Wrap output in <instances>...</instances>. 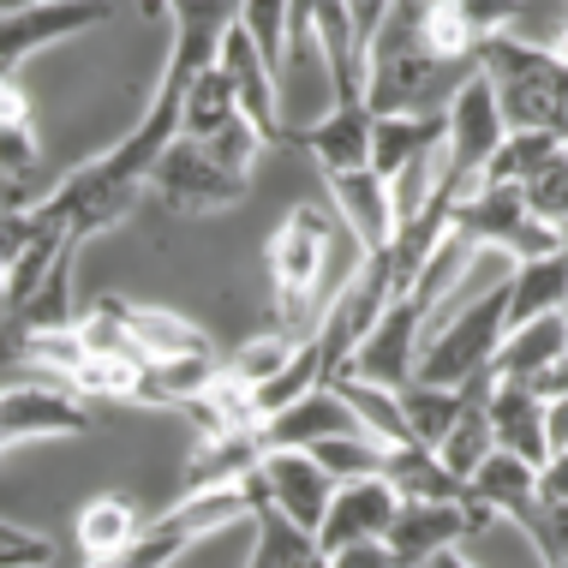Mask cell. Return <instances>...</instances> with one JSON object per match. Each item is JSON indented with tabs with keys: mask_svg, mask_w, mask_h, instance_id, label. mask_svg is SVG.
<instances>
[{
	"mask_svg": "<svg viewBox=\"0 0 568 568\" xmlns=\"http://www.w3.org/2000/svg\"><path fill=\"white\" fill-rule=\"evenodd\" d=\"M234 7H240V0H234Z\"/></svg>",
	"mask_w": 568,
	"mask_h": 568,
	"instance_id": "cell-49",
	"label": "cell"
},
{
	"mask_svg": "<svg viewBox=\"0 0 568 568\" xmlns=\"http://www.w3.org/2000/svg\"><path fill=\"white\" fill-rule=\"evenodd\" d=\"M449 240H460L467 252H503L509 264H532V257H557L568 234L545 227L539 216H527L520 186H479L455 204Z\"/></svg>",
	"mask_w": 568,
	"mask_h": 568,
	"instance_id": "cell-5",
	"label": "cell"
},
{
	"mask_svg": "<svg viewBox=\"0 0 568 568\" xmlns=\"http://www.w3.org/2000/svg\"><path fill=\"white\" fill-rule=\"evenodd\" d=\"M156 7L168 12V54H162L156 84L186 97V84L197 72L216 67V49H222L227 30H234L240 7L234 0H156Z\"/></svg>",
	"mask_w": 568,
	"mask_h": 568,
	"instance_id": "cell-10",
	"label": "cell"
},
{
	"mask_svg": "<svg viewBox=\"0 0 568 568\" xmlns=\"http://www.w3.org/2000/svg\"><path fill=\"white\" fill-rule=\"evenodd\" d=\"M520 532H527V545L539 550L545 568H562L568 562V503H545L539 497V509L520 520Z\"/></svg>",
	"mask_w": 568,
	"mask_h": 568,
	"instance_id": "cell-38",
	"label": "cell"
},
{
	"mask_svg": "<svg viewBox=\"0 0 568 568\" xmlns=\"http://www.w3.org/2000/svg\"><path fill=\"white\" fill-rule=\"evenodd\" d=\"M329 216L317 204H294L282 216V227L264 245V270L275 287V324L294 335H317V324L329 317L335 294H324L329 275Z\"/></svg>",
	"mask_w": 568,
	"mask_h": 568,
	"instance_id": "cell-2",
	"label": "cell"
},
{
	"mask_svg": "<svg viewBox=\"0 0 568 568\" xmlns=\"http://www.w3.org/2000/svg\"><path fill=\"white\" fill-rule=\"evenodd\" d=\"M240 114V97L227 84L222 67H204L197 79L186 84V102H180V138H216L222 126H234Z\"/></svg>",
	"mask_w": 568,
	"mask_h": 568,
	"instance_id": "cell-31",
	"label": "cell"
},
{
	"mask_svg": "<svg viewBox=\"0 0 568 568\" xmlns=\"http://www.w3.org/2000/svg\"><path fill=\"white\" fill-rule=\"evenodd\" d=\"M425 568H479V562H473V557H460V550H443V557H432Z\"/></svg>",
	"mask_w": 568,
	"mask_h": 568,
	"instance_id": "cell-45",
	"label": "cell"
},
{
	"mask_svg": "<svg viewBox=\"0 0 568 568\" xmlns=\"http://www.w3.org/2000/svg\"><path fill=\"white\" fill-rule=\"evenodd\" d=\"M443 138H449V114L432 109V114H377L372 126V174L395 180L407 174L413 162L437 156Z\"/></svg>",
	"mask_w": 568,
	"mask_h": 568,
	"instance_id": "cell-22",
	"label": "cell"
},
{
	"mask_svg": "<svg viewBox=\"0 0 568 568\" xmlns=\"http://www.w3.org/2000/svg\"><path fill=\"white\" fill-rule=\"evenodd\" d=\"M42 174V126L19 72H0V186L30 192Z\"/></svg>",
	"mask_w": 568,
	"mask_h": 568,
	"instance_id": "cell-20",
	"label": "cell"
},
{
	"mask_svg": "<svg viewBox=\"0 0 568 568\" xmlns=\"http://www.w3.org/2000/svg\"><path fill=\"white\" fill-rule=\"evenodd\" d=\"M24 7H42V0H0V19H7V12H24Z\"/></svg>",
	"mask_w": 568,
	"mask_h": 568,
	"instance_id": "cell-47",
	"label": "cell"
},
{
	"mask_svg": "<svg viewBox=\"0 0 568 568\" xmlns=\"http://www.w3.org/2000/svg\"><path fill=\"white\" fill-rule=\"evenodd\" d=\"M425 324H432V305L425 294L413 287V294H395L389 305L377 312V324L365 329V342L353 347V377L365 383H383V389H407L413 377H419V347H425ZM342 372V377H347Z\"/></svg>",
	"mask_w": 568,
	"mask_h": 568,
	"instance_id": "cell-8",
	"label": "cell"
},
{
	"mask_svg": "<svg viewBox=\"0 0 568 568\" xmlns=\"http://www.w3.org/2000/svg\"><path fill=\"white\" fill-rule=\"evenodd\" d=\"M485 389H490V383H473V389H443V383H419V377H413L407 389H402V413H407L413 443H419V449H437V443L455 432L460 413H467L473 402H485Z\"/></svg>",
	"mask_w": 568,
	"mask_h": 568,
	"instance_id": "cell-26",
	"label": "cell"
},
{
	"mask_svg": "<svg viewBox=\"0 0 568 568\" xmlns=\"http://www.w3.org/2000/svg\"><path fill=\"white\" fill-rule=\"evenodd\" d=\"M395 515H402V497H395L389 479H353L335 490L324 527H317V557H342L353 545H383L395 527Z\"/></svg>",
	"mask_w": 568,
	"mask_h": 568,
	"instance_id": "cell-14",
	"label": "cell"
},
{
	"mask_svg": "<svg viewBox=\"0 0 568 568\" xmlns=\"http://www.w3.org/2000/svg\"><path fill=\"white\" fill-rule=\"evenodd\" d=\"M24 234H30L24 210L19 204L0 210V294H7V282H12V264H19V252H24Z\"/></svg>",
	"mask_w": 568,
	"mask_h": 568,
	"instance_id": "cell-40",
	"label": "cell"
},
{
	"mask_svg": "<svg viewBox=\"0 0 568 568\" xmlns=\"http://www.w3.org/2000/svg\"><path fill=\"white\" fill-rule=\"evenodd\" d=\"M335 395L353 407V419L365 425V437L383 443V449H413V432H407V413H402V389H383V383H365V377H335L329 383Z\"/></svg>",
	"mask_w": 568,
	"mask_h": 568,
	"instance_id": "cell-28",
	"label": "cell"
},
{
	"mask_svg": "<svg viewBox=\"0 0 568 568\" xmlns=\"http://www.w3.org/2000/svg\"><path fill=\"white\" fill-rule=\"evenodd\" d=\"M479 72L497 84L509 132H550L568 144V67L545 42H520V37L485 42Z\"/></svg>",
	"mask_w": 568,
	"mask_h": 568,
	"instance_id": "cell-4",
	"label": "cell"
},
{
	"mask_svg": "<svg viewBox=\"0 0 568 568\" xmlns=\"http://www.w3.org/2000/svg\"><path fill=\"white\" fill-rule=\"evenodd\" d=\"M557 150H568V144L550 132H509L497 144V156H490V168L479 174V186H520V180H532Z\"/></svg>",
	"mask_w": 568,
	"mask_h": 568,
	"instance_id": "cell-34",
	"label": "cell"
},
{
	"mask_svg": "<svg viewBox=\"0 0 568 568\" xmlns=\"http://www.w3.org/2000/svg\"><path fill=\"white\" fill-rule=\"evenodd\" d=\"M545 49H550V54H557V60H562V67H568V24H562V30H557V37H550V42H545Z\"/></svg>",
	"mask_w": 568,
	"mask_h": 568,
	"instance_id": "cell-46",
	"label": "cell"
},
{
	"mask_svg": "<svg viewBox=\"0 0 568 568\" xmlns=\"http://www.w3.org/2000/svg\"><path fill=\"white\" fill-rule=\"evenodd\" d=\"M473 67H443V60L425 49L419 37V0H402V7L383 19V30L365 42L359 60V90H365V109L372 114H432L449 109L437 102V90H460Z\"/></svg>",
	"mask_w": 568,
	"mask_h": 568,
	"instance_id": "cell-1",
	"label": "cell"
},
{
	"mask_svg": "<svg viewBox=\"0 0 568 568\" xmlns=\"http://www.w3.org/2000/svg\"><path fill=\"white\" fill-rule=\"evenodd\" d=\"M234 24L264 49V60L287 79V67H294V37H287V24H294V0H240Z\"/></svg>",
	"mask_w": 568,
	"mask_h": 568,
	"instance_id": "cell-35",
	"label": "cell"
},
{
	"mask_svg": "<svg viewBox=\"0 0 568 568\" xmlns=\"http://www.w3.org/2000/svg\"><path fill=\"white\" fill-rule=\"evenodd\" d=\"M324 467L335 473L342 485H353V479H383V443H372V437H329V443H317L312 449Z\"/></svg>",
	"mask_w": 568,
	"mask_h": 568,
	"instance_id": "cell-37",
	"label": "cell"
},
{
	"mask_svg": "<svg viewBox=\"0 0 568 568\" xmlns=\"http://www.w3.org/2000/svg\"><path fill=\"white\" fill-rule=\"evenodd\" d=\"M467 490L485 503V509H497L503 520H527L532 509H539V467L509 455V449H497L479 473H473Z\"/></svg>",
	"mask_w": 568,
	"mask_h": 568,
	"instance_id": "cell-27",
	"label": "cell"
},
{
	"mask_svg": "<svg viewBox=\"0 0 568 568\" xmlns=\"http://www.w3.org/2000/svg\"><path fill=\"white\" fill-rule=\"evenodd\" d=\"M425 7H437V0H425Z\"/></svg>",
	"mask_w": 568,
	"mask_h": 568,
	"instance_id": "cell-48",
	"label": "cell"
},
{
	"mask_svg": "<svg viewBox=\"0 0 568 568\" xmlns=\"http://www.w3.org/2000/svg\"><path fill=\"white\" fill-rule=\"evenodd\" d=\"M72 389L90 402H150V365L138 353H90Z\"/></svg>",
	"mask_w": 568,
	"mask_h": 568,
	"instance_id": "cell-32",
	"label": "cell"
},
{
	"mask_svg": "<svg viewBox=\"0 0 568 568\" xmlns=\"http://www.w3.org/2000/svg\"><path fill=\"white\" fill-rule=\"evenodd\" d=\"M109 305H114L120 329H126V342H132V353L144 365H174V359H197V353H210L204 329L186 324L180 312H168V305H132L120 294H109Z\"/></svg>",
	"mask_w": 568,
	"mask_h": 568,
	"instance_id": "cell-19",
	"label": "cell"
},
{
	"mask_svg": "<svg viewBox=\"0 0 568 568\" xmlns=\"http://www.w3.org/2000/svg\"><path fill=\"white\" fill-rule=\"evenodd\" d=\"M317 539L305 527H294L282 509H257L252 520V557L245 568H317Z\"/></svg>",
	"mask_w": 568,
	"mask_h": 568,
	"instance_id": "cell-30",
	"label": "cell"
},
{
	"mask_svg": "<svg viewBox=\"0 0 568 568\" xmlns=\"http://www.w3.org/2000/svg\"><path fill=\"white\" fill-rule=\"evenodd\" d=\"M109 19H114L109 0H42V7L7 12L0 19V72H19L30 54L60 49V42L84 37V30H97Z\"/></svg>",
	"mask_w": 568,
	"mask_h": 568,
	"instance_id": "cell-11",
	"label": "cell"
},
{
	"mask_svg": "<svg viewBox=\"0 0 568 568\" xmlns=\"http://www.w3.org/2000/svg\"><path fill=\"white\" fill-rule=\"evenodd\" d=\"M562 7H568V0H562Z\"/></svg>",
	"mask_w": 568,
	"mask_h": 568,
	"instance_id": "cell-50",
	"label": "cell"
},
{
	"mask_svg": "<svg viewBox=\"0 0 568 568\" xmlns=\"http://www.w3.org/2000/svg\"><path fill=\"white\" fill-rule=\"evenodd\" d=\"M568 359V312L557 317H539V324H520L509 329V342H503L497 365H490V377H509V383H532L539 372Z\"/></svg>",
	"mask_w": 568,
	"mask_h": 568,
	"instance_id": "cell-25",
	"label": "cell"
},
{
	"mask_svg": "<svg viewBox=\"0 0 568 568\" xmlns=\"http://www.w3.org/2000/svg\"><path fill=\"white\" fill-rule=\"evenodd\" d=\"M329 568H402L389 557V545H353L342 557H329Z\"/></svg>",
	"mask_w": 568,
	"mask_h": 568,
	"instance_id": "cell-42",
	"label": "cell"
},
{
	"mask_svg": "<svg viewBox=\"0 0 568 568\" xmlns=\"http://www.w3.org/2000/svg\"><path fill=\"white\" fill-rule=\"evenodd\" d=\"M329 197H335V216L359 245V257H389L395 240H402V216H395V192L389 180L359 168V174H329L324 180Z\"/></svg>",
	"mask_w": 568,
	"mask_h": 568,
	"instance_id": "cell-17",
	"label": "cell"
},
{
	"mask_svg": "<svg viewBox=\"0 0 568 568\" xmlns=\"http://www.w3.org/2000/svg\"><path fill=\"white\" fill-rule=\"evenodd\" d=\"M497 509H485L479 497H460V503H402V515H395L389 527V557L402 568H425L432 557H443V550H460L467 539H479V532L497 527Z\"/></svg>",
	"mask_w": 568,
	"mask_h": 568,
	"instance_id": "cell-9",
	"label": "cell"
},
{
	"mask_svg": "<svg viewBox=\"0 0 568 568\" xmlns=\"http://www.w3.org/2000/svg\"><path fill=\"white\" fill-rule=\"evenodd\" d=\"M557 312H568V245L557 257H532V264L509 270V329Z\"/></svg>",
	"mask_w": 568,
	"mask_h": 568,
	"instance_id": "cell-24",
	"label": "cell"
},
{
	"mask_svg": "<svg viewBox=\"0 0 568 568\" xmlns=\"http://www.w3.org/2000/svg\"><path fill=\"white\" fill-rule=\"evenodd\" d=\"M539 497L545 503H568V455H550L539 467Z\"/></svg>",
	"mask_w": 568,
	"mask_h": 568,
	"instance_id": "cell-43",
	"label": "cell"
},
{
	"mask_svg": "<svg viewBox=\"0 0 568 568\" xmlns=\"http://www.w3.org/2000/svg\"><path fill=\"white\" fill-rule=\"evenodd\" d=\"M329 437H365V425L353 419V407H347L335 389H312L305 402L270 413V419L257 425V443H264V455L317 449V443H329Z\"/></svg>",
	"mask_w": 568,
	"mask_h": 568,
	"instance_id": "cell-18",
	"label": "cell"
},
{
	"mask_svg": "<svg viewBox=\"0 0 568 568\" xmlns=\"http://www.w3.org/2000/svg\"><path fill=\"white\" fill-rule=\"evenodd\" d=\"M503 342H509V275L485 282L473 300H460L443 324L425 335L419 347V383H443V389H473L490 383Z\"/></svg>",
	"mask_w": 568,
	"mask_h": 568,
	"instance_id": "cell-3",
	"label": "cell"
},
{
	"mask_svg": "<svg viewBox=\"0 0 568 568\" xmlns=\"http://www.w3.org/2000/svg\"><path fill=\"white\" fill-rule=\"evenodd\" d=\"M449 138H443V180L467 197L479 192V174L497 156V144L509 138V120H503V102H497V84L485 79L479 67L460 79V90L449 97Z\"/></svg>",
	"mask_w": 568,
	"mask_h": 568,
	"instance_id": "cell-7",
	"label": "cell"
},
{
	"mask_svg": "<svg viewBox=\"0 0 568 568\" xmlns=\"http://www.w3.org/2000/svg\"><path fill=\"white\" fill-rule=\"evenodd\" d=\"M90 432V407L79 395L54 389V383H19L0 389V455L12 443H37V437H84Z\"/></svg>",
	"mask_w": 568,
	"mask_h": 568,
	"instance_id": "cell-15",
	"label": "cell"
},
{
	"mask_svg": "<svg viewBox=\"0 0 568 568\" xmlns=\"http://www.w3.org/2000/svg\"><path fill=\"white\" fill-rule=\"evenodd\" d=\"M257 485H264V503L270 509H282L294 527H305L317 539V527H324L335 490L342 479L317 460L312 449H282V455H264V467H257Z\"/></svg>",
	"mask_w": 568,
	"mask_h": 568,
	"instance_id": "cell-12",
	"label": "cell"
},
{
	"mask_svg": "<svg viewBox=\"0 0 568 568\" xmlns=\"http://www.w3.org/2000/svg\"><path fill=\"white\" fill-rule=\"evenodd\" d=\"M497 455V425H490V413H485V402H473L467 413L455 419V432L437 443V460L455 473L460 485H473V473L485 467V460Z\"/></svg>",
	"mask_w": 568,
	"mask_h": 568,
	"instance_id": "cell-33",
	"label": "cell"
},
{
	"mask_svg": "<svg viewBox=\"0 0 568 568\" xmlns=\"http://www.w3.org/2000/svg\"><path fill=\"white\" fill-rule=\"evenodd\" d=\"M485 413L497 425V449H509L532 467L550 460V432H545V402L532 395V383H509V377H490L485 389Z\"/></svg>",
	"mask_w": 568,
	"mask_h": 568,
	"instance_id": "cell-21",
	"label": "cell"
},
{
	"mask_svg": "<svg viewBox=\"0 0 568 568\" xmlns=\"http://www.w3.org/2000/svg\"><path fill=\"white\" fill-rule=\"evenodd\" d=\"M150 520L138 515L132 497H120V490H102V497H90L79 520H72V539H79V557L84 562H109L120 557V550H132L138 539H144Z\"/></svg>",
	"mask_w": 568,
	"mask_h": 568,
	"instance_id": "cell-23",
	"label": "cell"
},
{
	"mask_svg": "<svg viewBox=\"0 0 568 568\" xmlns=\"http://www.w3.org/2000/svg\"><path fill=\"white\" fill-rule=\"evenodd\" d=\"M562 568H568V562H562Z\"/></svg>",
	"mask_w": 568,
	"mask_h": 568,
	"instance_id": "cell-51",
	"label": "cell"
},
{
	"mask_svg": "<svg viewBox=\"0 0 568 568\" xmlns=\"http://www.w3.org/2000/svg\"><path fill=\"white\" fill-rule=\"evenodd\" d=\"M437 7H443V0H437ZM449 7L467 19L473 42H479V54H485V42L509 37V24L520 19V0H449Z\"/></svg>",
	"mask_w": 568,
	"mask_h": 568,
	"instance_id": "cell-39",
	"label": "cell"
},
{
	"mask_svg": "<svg viewBox=\"0 0 568 568\" xmlns=\"http://www.w3.org/2000/svg\"><path fill=\"white\" fill-rule=\"evenodd\" d=\"M372 126H377V114L365 109V97H335V109L324 120H312V126H294L287 144H300L324 180L359 174V168H372Z\"/></svg>",
	"mask_w": 568,
	"mask_h": 568,
	"instance_id": "cell-16",
	"label": "cell"
},
{
	"mask_svg": "<svg viewBox=\"0 0 568 568\" xmlns=\"http://www.w3.org/2000/svg\"><path fill=\"white\" fill-rule=\"evenodd\" d=\"M520 204H527V216L568 234V150H557L532 180H520Z\"/></svg>",
	"mask_w": 568,
	"mask_h": 568,
	"instance_id": "cell-36",
	"label": "cell"
},
{
	"mask_svg": "<svg viewBox=\"0 0 568 568\" xmlns=\"http://www.w3.org/2000/svg\"><path fill=\"white\" fill-rule=\"evenodd\" d=\"M402 7V0H347V12H353V30H359V42H372L377 30H383V19Z\"/></svg>",
	"mask_w": 568,
	"mask_h": 568,
	"instance_id": "cell-41",
	"label": "cell"
},
{
	"mask_svg": "<svg viewBox=\"0 0 568 568\" xmlns=\"http://www.w3.org/2000/svg\"><path fill=\"white\" fill-rule=\"evenodd\" d=\"M383 479L395 485V497L402 503H460L467 497V485L455 479L449 467L437 460V449H389L383 455Z\"/></svg>",
	"mask_w": 568,
	"mask_h": 568,
	"instance_id": "cell-29",
	"label": "cell"
},
{
	"mask_svg": "<svg viewBox=\"0 0 568 568\" xmlns=\"http://www.w3.org/2000/svg\"><path fill=\"white\" fill-rule=\"evenodd\" d=\"M216 67L227 72V84H234V97H240V114L252 120L257 132L270 138V144H287V109H282V72L264 60V49H257L252 37L234 24L222 37V49H216Z\"/></svg>",
	"mask_w": 568,
	"mask_h": 568,
	"instance_id": "cell-13",
	"label": "cell"
},
{
	"mask_svg": "<svg viewBox=\"0 0 568 568\" xmlns=\"http://www.w3.org/2000/svg\"><path fill=\"white\" fill-rule=\"evenodd\" d=\"M245 186H252V174L227 168L204 138H174L162 150V162L150 168V192L174 216H222V210H234L245 197Z\"/></svg>",
	"mask_w": 568,
	"mask_h": 568,
	"instance_id": "cell-6",
	"label": "cell"
},
{
	"mask_svg": "<svg viewBox=\"0 0 568 568\" xmlns=\"http://www.w3.org/2000/svg\"><path fill=\"white\" fill-rule=\"evenodd\" d=\"M545 432H550V455H568V395L545 402Z\"/></svg>",
	"mask_w": 568,
	"mask_h": 568,
	"instance_id": "cell-44",
	"label": "cell"
}]
</instances>
